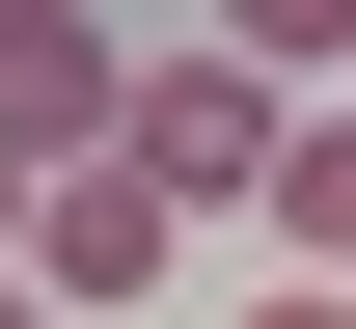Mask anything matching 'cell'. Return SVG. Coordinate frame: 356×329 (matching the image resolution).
<instances>
[{"label":"cell","mask_w":356,"mask_h":329,"mask_svg":"<svg viewBox=\"0 0 356 329\" xmlns=\"http://www.w3.org/2000/svg\"><path fill=\"white\" fill-rule=\"evenodd\" d=\"M274 138H302V110L247 83V55H137V192H165V220H274Z\"/></svg>","instance_id":"cell-1"},{"label":"cell","mask_w":356,"mask_h":329,"mask_svg":"<svg viewBox=\"0 0 356 329\" xmlns=\"http://www.w3.org/2000/svg\"><path fill=\"white\" fill-rule=\"evenodd\" d=\"M110 138H137V55L83 28V0H0V165L55 192V165H110Z\"/></svg>","instance_id":"cell-2"},{"label":"cell","mask_w":356,"mask_h":329,"mask_svg":"<svg viewBox=\"0 0 356 329\" xmlns=\"http://www.w3.org/2000/svg\"><path fill=\"white\" fill-rule=\"evenodd\" d=\"M165 247H192V220H165L137 165H55V192H28V302H55V329H83V302H137Z\"/></svg>","instance_id":"cell-3"},{"label":"cell","mask_w":356,"mask_h":329,"mask_svg":"<svg viewBox=\"0 0 356 329\" xmlns=\"http://www.w3.org/2000/svg\"><path fill=\"white\" fill-rule=\"evenodd\" d=\"M274 247L356 302V110H302V138H274Z\"/></svg>","instance_id":"cell-4"},{"label":"cell","mask_w":356,"mask_h":329,"mask_svg":"<svg viewBox=\"0 0 356 329\" xmlns=\"http://www.w3.org/2000/svg\"><path fill=\"white\" fill-rule=\"evenodd\" d=\"M247 329H356V302H329V275H274V302H247Z\"/></svg>","instance_id":"cell-5"},{"label":"cell","mask_w":356,"mask_h":329,"mask_svg":"<svg viewBox=\"0 0 356 329\" xmlns=\"http://www.w3.org/2000/svg\"><path fill=\"white\" fill-rule=\"evenodd\" d=\"M0 275H28V165H0Z\"/></svg>","instance_id":"cell-6"},{"label":"cell","mask_w":356,"mask_h":329,"mask_svg":"<svg viewBox=\"0 0 356 329\" xmlns=\"http://www.w3.org/2000/svg\"><path fill=\"white\" fill-rule=\"evenodd\" d=\"M0 329H55V302H28V275H0Z\"/></svg>","instance_id":"cell-7"}]
</instances>
